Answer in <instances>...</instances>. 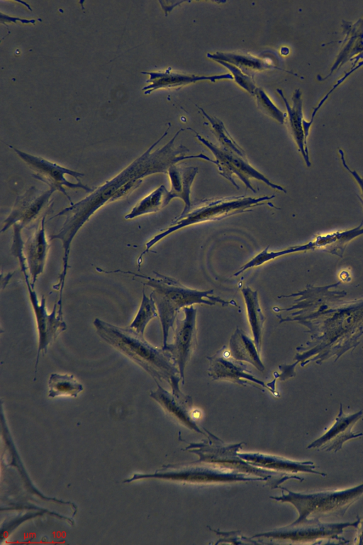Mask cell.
<instances>
[{
	"mask_svg": "<svg viewBox=\"0 0 363 545\" xmlns=\"http://www.w3.org/2000/svg\"><path fill=\"white\" fill-rule=\"evenodd\" d=\"M97 334L108 344L141 367L155 380H165L172 393L183 394L179 387L182 378L170 353L154 346L128 326L119 327L99 318L94 320Z\"/></svg>",
	"mask_w": 363,
	"mask_h": 545,
	"instance_id": "2",
	"label": "cell"
},
{
	"mask_svg": "<svg viewBox=\"0 0 363 545\" xmlns=\"http://www.w3.org/2000/svg\"><path fill=\"white\" fill-rule=\"evenodd\" d=\"M360 60H363V52L360 53L359 55H357V57L351 60V61H353V65L352 67H354Z\"/></svg>",
	"mask_w": 363,
	"mask_h": 545,
	"instance_id": "36",
	"label": "cell"
},
{
	"mask_svg": "<svg viewBox=\"0 0 363 545\" xmlns=\"http://www.w3.org/2000/svg\"><path fill=\"white\" fill-rule=\"evenodd\" d=\"M26 283L29 292L30 302L35 314L38 334V354L35 365L36 370L40 353H43V355H45L47 353L49 346L61 333L67 329V324L62 319V314L57 311V309L59 308L57 302L54 305L52 312L48 313L44 296H42L40 301H39L35 290L30 285V281L26 280Z\"/></svg>",
	"mask_w": 363,
	"mask_h": 545,
	"instance_id": "11",
	"label": "cell"
},
{
	"mask_svg": "<svg viewBox=\"0 0 363 545\" xmlns=\"http://www.w3.org/2000/svg\"><path fill=\"white\" fill-rule=\"evenodd\" d=\"M33 171V177L46 183L50 188L62 192L69 200L70 205L73 204L71 197L65 190L68 189H82L86 192H93L96 187H90L79 181L84 173L62 167L57 163L50 162L41 157L23 152L15 147L8 145Z\"/></svg>",
	"mask_w": 363,
	"mask_h": 545,
	"instance_id": "8",
	"label": "cell"
},
{
	"mask_svg": "<svg viewBox=\"0 0 363 545\" xmlns=\"http://www.w3.org/2000/svg\"><path fill=\"white\" fill-rule=\"evenodd\" d=\"M45 216L43 215L36 229L23 243V253L26 258L30 285H34L39 276L43 272L48 253L50 248L45 233Z\"/></svg>",
	"mask_w": 363,
	"mask_h": 545,
	"instance_id": "15",
	"label": "cell"
},
{
	"mask_svg": "<svg viewBox=\"0 0 363 545\" xmlns=\"http://www.w3.org/2000/svg\"><path fill=\"white\" fill-rule=\"evenodd\" d=\"M207 57L215 61H223L238 67L243 73L254 78L257 72L269 69H279L277 66L263 58L249 54L236 53H208Z\"/></svg>",
	"mask_w": 363,
	"mask_h": 545,
	"instance_id": "23",
	"label": "cell"
},
{
	"mask_svg": "<svg viewBox=\"0 0 363 545\" xmlns=\"http://www.w3.org/2000/svg\"><path fill=\"white\" fill-rule=\"evenodd\" d=\"M6 21L7 22H13L16 23V21H20L23 23H34L35 20H27V19H21L20 18L17 17H9L7 16H5Z\"/></svg>",
	"mask_w": 363,
	"mask_h": 545,
	"instance_id": "35",
	"label": "cell"
},
{
	"mask_svg": "<svg viewBox=\"0 0 363 545\" xmlns=\"http://www.w3.org/2000/svg\"><path fill=\"white\" fill-rule=\"evenodd\" d=\"M157 388L152 391L150 397L157 401L165 410L177 417L187 426L199 430L190 415L191 399L182 394L180 395L170 393L157 384Z\"/></svg>",
	"mask_w": 363,
	"mask_h": 545,
	"instance_id": "21",
	"label": "cell"
},
{
	"mask_svg": "<svg viewBox=\"0 0 363 545\" xmlns=\"http://www.w3.org/2000/svg\"><path fill=\"white\" fill-rule=\"evenodd\" d=\"M245 304L249 324L253 335V341L260 351L265 316L262 313L257 290L245 286L241 289Z\"/></svg>",
	"mask_w": 363,
	"mask_h": 545,
	"instance_id": "24",
	"label": "cell"
},
{
	"mask_svg": "<svg viewBox=\"0 0 363 545\" xmlns=\"http://www.w3.org/2000/svg\"><path fill=\"white\" fill-rule=\"evenodd\" d=\"M198 172L197 167L179 164L172 165L167 170V174L171 184L169 193L172 199L179 198L184 204V207L179 215L180 216L185 215L191 208V187Z\"/></svg>",
	"mask_w": 363,
	"mask_h": 545,
	"instance_id": "19",
	"label": "cell"
},
{
	"mask_svg": "<svg viewBox=\"0 0 363 545\" xmlns=\"http://www.w3.org/2000/svg\"><path fill=\"white\" fill-rule=\"evenodd\" d=\"M206 358L208 360V374L213 380H226L242 386L250 385L262 391L267 389L276 395L273 384L277 378L269 384H265L254 376L246 364L233 358L225 346L213 356Z\"/></svg>",
	"mask_w": 363,
	"mask_h": 545,
	"instance_id": "9",
	"label": "cell"
},
{
	"mask_svg": "<svg viewBox=\"0 0 363 545\" xmlns=\"http://www.w3.org/2000/svg\"><path fill=\"white\" fill-rule=\"evenodd\" d=\"M170 124L163 135L152 143L140 156L113 177L96 187L95 190L82 200L62 209L50 218L65 216V221L57 233L52 234L50 240H59L63 249L62 268L59 281L55 285L56 290L62 292L65 277L69 268L68 260L71 243L83 225L90 217L104 205L127 197L143 182V179L156 173H167L169 167L187 159H202L211 163L213 160L203 153L188 155L190 150L183 145L175 146V140L179 134L186 128L179 129L173 138L162 148L152 152L159 142L168 133Z\"/></svg>",
	"mask_w": 363,
	"mask_h": 545,
	"instance_id": "1",
	"label": "cell"
},
{
	"mask_svg": "<svg viewBox=\"0 0 363 545\" xmlns=\"http://www.w3.org/2000/svg\"><path fill=\"white\" fill-rule=\"evenodd\" d=\"M172 199L169 190L164 185H161L141 199L124 218L126 220H130L140 216L155 213L168 205Z\"/></svg>",
	"mask_w": 363,
	"mask_h": 545,
	"instance_id": "25",
	"label": "cell"
},
{
	"mask_svg": "<svg viewBox=\"0 0 363 545\" xmlns=\"http://www.w3.org/2000/svg\"><path fill=\"white\" fill-rule=\"evenodd\" d=\"M361 519L357 516L354 522L328 523L320 519L311 518L303 522L291 524L287 527L264 534L277 540L290 541L303 544H348L350 541L342 536L345 529H357Z\"/></svg>",
	"mask_w": 363,
	"mask_h": 545,
	"instance_id": "6",
	"label": "cell"
},
{
	"mask_svg": "<svg viewBox=\"0 0 363 545\" xmlns=\"http://www.w3.org/2000/svg\"><path fill=\"white\" fill-rule=\"evenodd\" d=\"M362 66H363V60H362L361 61H359L354 67H351V69L347 72H346L341 78H340L337 81V82L333 85L332 89L319 101L317 106L314 108L312 112L311 120L308 121L310 125L313 123V121L315 116V114H317L318 110L320 109V107L323 106V104L325 102V101L328 99L330 94L333 91H335V89H336L337 87L340 86L350 75H351L354 72H355L357 70L359 69Z\"/></svg>",
	"mask_w": 363,
	"mask_h": 545,
	"instance_id": "33",
	"label": "cell"
},
{
	"mask_svg": "<svg viewBox=\"0 0 363 545\" xmlns=\"http://www.w3.org/2000/svg\"><path fill=\"white\" fill-rule=\"evenodd\" d=\"M157 316H158V312L155 302L150 296L149 297L146 296L143 288V297L138 312L128 326L135 332L144 335L148 323Z\"/></svg>",
	"mask_w": 363,
	"mask_h": 545,
	"instance_id": "30",
	"label": "cell"
},
{
	"mask_svg": "<svg viewBox=\"0 0 363 545\" xmlns=\"http://www.w3.org/2000/svg\"><path fill=\"white\" fill-rule=\"evenodd\" d=\"M196 138L204 145L213 154L216 165L218 173L228 180L237 189L240 187L235 180V177L239 178L254 193L257 190L250 182V179H255L264 182L268 187L280 192L286 193V190L281 186L271 182L262 173L252 167L247 158H242L233 152L219 148L211 141L195 132Z\"/></svg>",
	"mask_w": 363,
	"mask_h": 545,
	"instance_id": "7",
	"label": "cell"
},
{
	"mask_svg": "<svg viewBox=\"0 0 363 545\" xmlns=\"http://www.w3.org/2000/svg\"><path fill=\"white\" fill-rule=\"evenodd\" d=\"M231 72L235 82L250 94L254 95L257 89L254 78L243 73L238 67L223 61H216Z\"/></svg>",
	"mask_w": 363,
	"mask_h": 545,
	"instance_id": "32",
	"label": "cell"
},
{
	"mask_svg": "<svg viewBox=\"0 0 363 545\" xmlns=\"http://www.w3.org/2000/svg\"><path fill=\"white\" fill-rule=\"evenodd\" d=\"M357 529L358 531L354 537V543L355 544L362 545L363 544V519L362 521H360V524Z\"/></svg>",
	"mask_w": 363,
	"mask_h": 545,
	"instance_id": "34",
	"label": "cell"
},
{
	"mask_svg": "<svg viewBox=\"0 0 363 545\" xmlns=\"http://www.w3.org/2000/svg\"><path fill=\"white\" fill-rule=\"evenodd\" d=\"M254 95L260 109H263L266 114L277 120L279 123L283 124L284 123L286 114L277 108L263 89L257 87Z\"/></svg>",
	"mask_w": 363,
	"mask_h": 545,
	"instance_id": "31",
	"label": "cell"
},
{
	"mask_svg": "<svg viewBox=\"0 0 363 545\" xmlns=\"http://www.w3.org/2000/svg\"><path fill=\"white\" fill-rule=\"evenodd\" d=\"M141 73L148 75L150 77L146 80V83H149V84L142 88L145 94H149L158 89L179 88L199 81L208 80L215 82L220 79H233V75L230 73L211 76L189 75L172 72L171 67L163 71L141 72Z\"/></svg>",
	"mask_w": 363,
	"mask_h": 545,
	"instance_id": "16",
	"label": "cell"
},
{
	"mask_svg": "<svg viewBox=\"0 0 363 545\" xmlns=\"http://www.w3.org/2000/svg\"><path fill=\"white\" fill-rule=\"evenodd\" d=\"M229 351L235 359L247 362L258 370L264 371L265 367L254 341L239 328L235 329L230 338Z\"/></svg>",
	"mask_w": 363,
	"mask_h": 545,
	"instance_id": "22",
	"label": "cell"
},
{
	"mask_svg": "<svg viewBox=\"0 0 363 545\" xmlns=\"http://www.w3.org/2000/svg\"><path fill=\"white\" fill-rule=\"evenodd\" d=\"M198 108L209 122L211 131L220 143L221 148L246 158L245 151L232 138L224 123L219 119L208 114L201 107L198 106Z\"/></svg>",
	"mask_w": 363,
	"mask_h": 545,
	"instance_id": "29",
	"label": "cell"
},
{
	"mask_svg": "<svg viewBox=\"0 0 363 545\" xmlns=\"http://www.w3.org/2000/svg\"><path fill=\"white\" fill-rule=\"evenodd\" d=\"M55 191L53 188L41 191L32 186L23 194L17 196L10 214L4 221L1 232L4 233L15 224L24 228L36 220L49 204L50 197Z\"/></svg>",
	"mask_w": 363,
	"mask_h": 545,
	"instance_id": "13",
	"label": "cell"
},
{
	"mask_svg": "<svg viewBox=\"0 0 363 545\" xmlns=\"http://www.w3.org/2000/svg\"><path fill=\"white\" fill-rule=\"evenodd\" d=\"M362 416V410L352 414H345L340 404L334 423L325 434L310 444L307 448L326 452L338 451L346 441L363 436L362 432L352 431L353 426Z\"/></svg>",
	"mask_w": 363,
	"mask_h": 545,
	"instance_id": "14",
	"label": "cell"
},
{
	"mask_svg": "<svg viewBox=\"0 0 363 545\" xmlns=\"http://www.w3.org/2000/svg\"><path fill=\"white\" fill-rule=\"evenodd\" d=\"M184 317L177 318L174 341L167 343V350L172 355L184 383V370L197 343L196 309L194 306L183 309Z\"/></svg>",
	"mask_w": 363,
	"mask_h": 545,
	"instance_id": "12",
	"label": "cell"
},
{
	"mask_svg": "<svg viewBox=\"0 0 363 545\" xmlns=\"http://www.w3.org/2000/svg\"><path fill=\"white\" fill-rule=\"evenodd\" d=\"M277 92L285 104L292 134L298 145V150L302 154L306 165L309 167L311 163L309 161L306 138L305 137L303 126V119L301 92L299 89H296L294 91L291 98L293 102L292 106H290L281 89H277Z\"/></svg>",
	"mask_w": 363,
	"mask_h": 545,
	"instance_id": "20",
	"label": "cell"
},
{
	"mask_svg": "<svg viewBox=\"0 0 363 545\" xmlns=\"http://www.w3.org/2000/svg\"><path fill=\"white\" fill-rule=\"evenodd\" d=\"M48 397L60 396L77 397L83 390V385L69 374L52 373L48 379Z\"/></svg>",
	"mask_w": 363,
	"mask_h": 545,
	"instance_id": "27",
	"label": "cell"
},
{
	"mask_svg": "<svg viewBox=\"0 0 363 545\" xmlns=\"http://www.w3.org/2000/svg\"><path fill=\"white\" fill-rule=\"evenodd\" d=\"M122 272L131 274L135 277H142L147 281L143 282L152 288L150 296L156 305L158 316L162 330V348L167 345V338L170 329L174 324L180 310L194 304H205L208 306L220 304L222 306H236L234 300L227 301L220 297L213 295V290H197L189 288L174 278L154 272L155 277L136 274L132 272L121 270L105 271V272Z\"/></svg>",
	"mask_w": 363,
	"mask_h": 545,
	"instance_id": "3",
	"label": "cell"
},
{
	"mask_svg": "<svg viewBox=\"0 0 363 545\" xmlns=\"http://www.w3.org/2000/svg\"><path fill=\"white\" fill-rule=\"evenodd\" d=\"M274 197L275 195L274 194L258 197L238 195L194 200L191 202V208L185 215L175 217L168 227L160 229V233L145 243V250L140 253L137 260L139 269L143 262V255L148 253L155 244L171 233L194 224L220 221L238 214L252 211V208L265 204L279 209L273 203L269 202Z\"/></svg>",
	"mask_w": 363,
	"mask_h": 545,
	"instance_id": "4",
	"label": "cell"
},
{
	"mask_svg": "<svg viewBox=\"0 0 363 545\" xmlns=\"http://www.w3.org/2000/svg\"><path fill=\"white\" fill-rule=\"evenodd\" d=\"M240 456L252 465L268 467L277 471H281L284 473L295 477L296 479L301 481L303 478L296 475V473L299 472L316 474L323 478L326 476L325 473L316 470L318 466L310 461H295L260 453H242Z\"/></svg>",
	"mask_w": 363,
	"mask_h": 545,
	"instance_id": "17",
	"label": "cell"
},
{
	"mask_svg": "<svg viewBox=\"0 0 363 545\" xmlns=\"http://www.w3.org/2000/svg\"><path fill=\"white\" fill-rule=\"evenodd\" d=\"M286 492L280 497L272 498L292 504L298 517L296 524L311 518L320 519L325 516L342 517L349 507L363 495V483L344 490H330L302 493L281 488Z\"/></svg>",
	"mask_w": 363,
	"mask_h": 545,
	"instance_id": "5",
	"label": "cell"
},
{
	"mask_svg": "<svg viewBox=\"0 0 363 545\" xmlns=\"http://www.w3.org/2000/svg\"><path fill=\"white\" fill-rule=\"evenodd\" d=\"M144 478H162L189 482H216L233 480H255L256 478H246V475L228 470L211 467L164 466L161 470L152 474H134L131 478L124 480L130 483Z\"/></svg>",
	"mask_w": 363,
	"mask_h": 545,
	"instance_id": "10",
	"label": "cell"
},
{
	"mask_svg": "<svg viewBox=\"0 0 363 545\" xmlns=\"http://www.w3.org/2000/svg\"><path fill=\"white\" fill-rule=\"evenodd\" d=\"M311 249H315L313 242H310L307 244H304L301 246L290 247L288 248H285V249H282L277 251H269V246H267L260 253L257 254L247 263L243 265L236 272L233 274V275L237 277L248 269L261 266L263 264L269 261H271L272 260H274L280 256L286 255L296 253V252L311 250Z\"/></svg>",
	"mask_w": 363,
	"mask_h": 545,
	"instance_id": "28",
	"label": "cell"
},
{
	"mask_svg": "<svg viewBox=\"0 0 363 545\" xmlns=\"http://www.w3.org/2000/svg\"><path fill=\"white\" fill-rule=\"evenodd\" d=\"M342 28L345 35L342 48L329 74L322 80L328 78L335 70L363 52V18L355 23L342 21Z\"/></svg>",
	"mask_w": 363,
	"mask_h": 545,
	"instance_id": "18",
	"label": "cell"
},
{
	"mask_svg": "<svg viewBox=\"0 0 363 545\" xmlns=\"http://www.w3.org/2000/svg\"><path fill=\"white\" fill-rule=\"evenodd\" d=\"M362 224L363 221L358 228L350 231L334 232L318 236L313 242L314 248L323 249L341 256L346 243L357 236L363 233V229H360Z\"/></svg>",
	"mask_w": 363,
	"mask_h": 545,
	"instance_id": "26",
	"label": "cell"
}]
</instances>
